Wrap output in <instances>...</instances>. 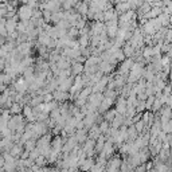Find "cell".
<instances>
[{"mask_svg":"<svg viewBox=\"0 0 172 172\" xmlns=\"http://www.w3.org/2000/svg\"><path fill=\"white\" fill-rule=\"evenodd\" d=\"M155 170H156V172H171L170 165H167L165 163H157Z\"/></svg>","mask_w":172,"mask_h":172,"instance_id":"6da1fadb","label":"cell"},{"mask_svg":"<svg viewBox=\"0 0 172 172\" xmlns=\"http://www.w3.org/2000/svg\"><path fill=\"white\" fill-rule=\"evenodd\" d=\"M84 70V66L81 63H74L73 65V69H71V71H73V74H75V75H78L81 71Z\"/></svg>","mask_w":172,"mask_h":172,"instance_id":"7a4b0ae2","label":"cell"},{"mask_svg":"<svg viewBox=\"0 0 172 172\" xmlns=\"http://www.w3.org/2000/svg\"><path fill=\"white\" fill-rule=\"evenodd\" d=\"M171 172H172V171H171Z\"/></svg>","mask_w":172,"mask_h":172,"instance_id":"3957f363","label":"cell"}]
</instances>
